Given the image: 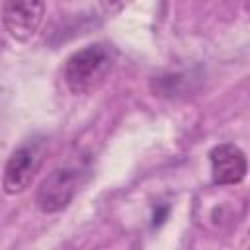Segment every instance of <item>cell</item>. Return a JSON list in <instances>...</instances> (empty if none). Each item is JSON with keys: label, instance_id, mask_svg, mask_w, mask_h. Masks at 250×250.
<instances>
[{"label": "cell", "instance_id": "obj_1", "mask_svg": "<svg viewBox=\"0 0 250 250\" xmlns=\"http://www.w3.org/2000/svg\"><path fill=\"white\" fill-rule=\"evenodd\" d=\"M113 68V51L105 43H92L74 51L64 62V82L72 94L100 88Z\"/></svg>", "mask_w": 250, "mask_h": 250}, {"label": "cell", "instance_id": "obj_2", "mask_svg": "<svg viewBox=\"0 0 250 250\" xmlns=\"http://www.w3.org/2000/svg\"><path fill=\"white\" fill-rule=\"evenodd\" d=\"M45 158V143L41 139L25 141L8 158L2 176V188L8 195H18L29 188Z\"/></svg>", "mask_w": 250, "mask_h": 250}, {"label": "cell", "instance_id": "obj_3", "mask_svg": "<svg viewBox=\"0 0 250 250\" xmlns=\"http://www.w3.org/2000/svg\"><path fill=\"white\" fill-rule=\"evenodd\" d=\"M82 182V168L78 166H59L41 182L35 203L39 211L43 213H59L68 207L72 197L78 191V186Z\"/></svg>", "mask_w": 250, "mask_h": 250}, {"label": "cell", "instance_id": "obj_4", "mask_svg": "<svg viewBox=\"0 0 250 250\" xmlns=\"http://www.w3.org/2000/svg\"><path fill=\"white\" fill-rule=\"evenodd\" d=\"M45 16V0H4L2 23L8 35L20 43L35 37Z\"/></svg>", "mask_w": 250, "mask_h": 250}, {"label": "cell", "instance_id": "obj_5", "mask_svg": "<svg viewBox=\"0 0 250 250\" xmlns=\"http://www.w3.org/2000/svg\"><path fill=\"white\" fill-rule=\"evenodd\" d=\"M209 164L215 186H236L246 178V154L232 143L215 145L209 150Z\"/></svg>", "mask_w": 250, "mask_h": 250}, {"label": "cell", "instance_id": "obj_6", "mask_svg": "<svg viewBox=\"0 0 250 250\" xmlns=\"http://www.w3.org/2000/svg\"><path fill=\"white\" fill-rule=\"evenodd\" d=\"M129 4H131V0H100L102 12H104L105 16H117V14L123 12Z\"/></svg>", "mask_w": 250, "mask_h": 250}]
</instances>
